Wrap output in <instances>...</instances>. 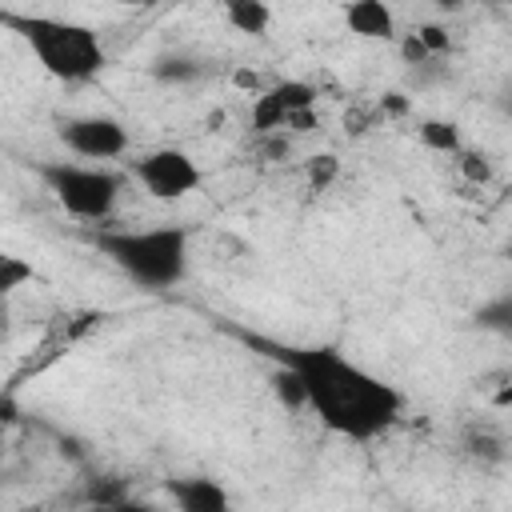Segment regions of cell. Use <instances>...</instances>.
Instances as JSON below:
<instances>
[{
  "instance_id": "7c38bea8",
  "label": "cell",
  "mask_w": 512,
  "mask_h": 512,
  "mask_svg": "<svg viewBox=\"0 0 512 512\" xmlns=\"http://www.w3.org/2000/svg\"><path fill=\"white\" fill-rule=\"evenodd\" d=\"M472 324H476L480 332H492V336H508V340H512V288L488 296V300L472 312Z\"/></svg>"
},
{
  "instance_id": "5b68a950",
  "label": "cell",
  "mask_w": 512,
  "mask_h": 512,
  "mask_svg": "<svg viewBox=\"0 0 512 512\" xmlns=\"http://www.w3.org/2000/svg\"><path fill=\"white\" fill-rule=\"evenodd\" d=\"M132 180L152 200H184V196L200 192L204 172H200V164L184 148L160 144V148H148V152H140L132 160Z\"/></svg>"
},
{
  "instance_id": "9a60e30c",
  "label": "cell",
  "mask_w": 512,
  "mask_h": 512,
  "mask_svg": "<svg viewBox=\"0 0 512 512\" xmlns=\"http://www.w3.org/2000/svg\"><path fill=\"white\" fill-rule=\"evenodd\" d=\"M456 168H460V176L468 180V184H488L492 180V160H488V152H476V148H460L456 152Z\"/></svg>"
},
{
  "instance_id": "ba28073f",
  "label": "cell",
  "mask_w": 512,
  "mask_h": 512,
  "mask_svg": "<svg viewBox=\"0 0 512 512\" xmlns=\"http://www.w3.org/2000/svg\"><path fill=\"white\" fill-rule=\"evenodd\" d=\"M164 496L176 512H232V496L212 476H168Z\"/></svg>"
},
{
  "instance_id": "2e32d148",
  "label": "cell",
  "mask_w": 512,
  "mask_h": 512,
  "mask_svg": "<svg viewBox=\"0 0 512 512\" xmlns=\"http://www.w3.org/2000/svg\"><path fill=\"white\" fill-rule=\"evenodd\" d=\"M304 176H308V184H312L316 192H328V188L336 184V176H340V160H336L332 152L308 156V164H304Z\"/></svg>"
},
{
  "instance_id": "44dd1931",
  "label": "cell",
  "mask_w": 512,
  "mask_h": 512,
  "mask_svg": "<svg viewBox=\"0 0 512 512\" xmlns=\"http://www.w3.org/2000/svg\"><path fill=\"white\" fill-rule=\"evenodd\" d=\"M496 108L504 112V116H512V72L504 76V84L496 88Z\"/></svg>"
},
{
  "instance_id": "ac0fdd59",
  "label": "cell",
  "mask_w": 512,
  "mask_h": 512,
  "mask_svg": "<svg viewBox=\"0 0 512 512\" xmlns=\"http://www.w3.org/2000/svg\"><path fill=\"white\" fill-rule=\"evenodd\" d=\"M28 280H32V264H24V260L12 256V252L0 256V292H4V296H12V292H16L20 284H28Z\"/></svg>"
},
{
  "instance_id": "5bb4252c",
  "label": "cell",
  "mask_w": 512,
  "mask_h": 512,
  "mask_svg": "<svg viewBox=\"0 0 512 512\" xmlns=\"http://www.w3.org/2000/svg\"><path fill=\"white\" fill-rule=\"evenodd\" d=\"M416 136H420V144L428 148V152H440V156H456L460 148H464V140H460V128L452 124V120H420L416 124Z\"/></svg>"
},
{
  "instance_id": "277c9868",
  "label": "cell",
  "mask_w": 512,
  "mask_h": 512,
  "mask_svg": "<svg viewBox=\"0 0 512 512\" xmlns=\"http://www.w3.org/2000/svg\"><path fill=\"white\" fill-rule=\"evenodd\" d=\"M32 172L40 176L44 192L72 216L84 224H104L120 196H124V172L108 168V164H80V160H36Z\"/></svg>"
},
{
  "instance_id": "ffe728a7",
  "label": "cell",
  "mask_w": 512,
  "mask_h": 512,
  "mask_svg": "<svg viewBox=\"0 0 512 512\" xmlns=\"http://www.w3.org/2000/svg\"><path fill=\"white\" fill-rule=\"evenodd\" d=\"M112 512H160L152 500H140V496H128V500H120Z\"/></svg>"
},
{
  "instance_id": "603a6c76",
  "label": "cell",
  "mask_w": 512,
  "mask_h": 512,
  "mask_svg": "<svg viewBox=\"0 0 512 512\" xmlns=\"http://www.w3.org/2000/svg\"><path fill=\"white\" fill-rule=\"evenodd\" d=\"M20 512H52V508H44V504H28V508H20Z\"/></svg>"
},
{
  "instance_id": "8fae6325",
  "label": "cell",
  "mask_w": 512,
  "mask_h": 512,
  "mask_svg": "<svg viewBox=\"0 0 512 512\" xmlns=\"http://www.w3.org/2000/svg\"><path fill=\"white\" fill-rule=\"evenodd\" d=\"M224 20L232 32H244V36H264L268 24H272V8L264 0H228L224 4Z\"/></svg>"
},
{
  "instance_id": "4fadbf2b",
  "label": "cell",
  "mask_w": 512,
  "mask_h": 512,
  "mask_svg": "<svg viewBox=\"0 0 512 512\" xmlns=\"http://www.w3.org/2000/svg\"><path fill=\"white\" fill-rule=\"evenodd\" d=\"M128 480L112 476V472H96L92 480H84V508H116L120 500H128Z\"/></svg>"
},
{
  "instance_id": "e0dca14e",
  "label": "cell",
  "mask_w": 512,
  "mask_h": 512,
  "mask_svg": "<svg viewBox=\"0 0 512 512\" xmlns=\"http://www.w3.org/2000/svg\"><path fill=\"white\" fill-rule=\"evenodd\" d=\"M464 448H468V456L480 460V464L504 460V444H500L492 432H468V436H464Z\"/></svg>"
},
{
  "instance_id": "30bf717a",
  "label": "cell",
  "mask_w": 512,
  "mask_h": 512,
  "mask_svg": "<svg viewBox=\"0 0 512 512\" xmlns=\"http://www.w3.org/2000/svg\"><path fill=\"white\" fill-rule=\"evenodd\" d=\"M208 72V64L196 52H160L152 60V76L160 84H196Z\"/></svg>"
},
{
  "instance_id": "7402d4cb",
  "label": "cell",
  "mask_w": 512,
  "mask_h": 512,
  "mask_svg": "<svg viewBox=\"0 0 512 512\" xmlns=\"http://www.w3.org/2000/svg\"><path fill=\"white\" fill-rule=\"evenodd\" d=\"M492 404H496V408H512V384H508V388H500V392L492 396Z\"/></svg>"
},
{
  "instance_id": "8992f818",
  "label": "cell",
  "mask_w": 512,
  "mask_h": 512,
  "mask_svg": "<svg viewBox=\"0 0 512 512\" xmlns=\"http://www.w3.org/2000/svg\"><path fill=\"white\" fill-rule=\"evenodd\" d=\"M56 136H60V144H64L76 160H92V164L120 160V156L132 148L128 124L116 120V116H104V112L64 116V120L56 124Z\"/></svg>"
},
{
  "instance_id": "52a82bcc",
  "label": "cell",
  "mask_w": 512,
  "mask_h": 512,
  "mask_svg": "<svg viewBox=\"0 0 512 512\" xmlns=\"http://www.w3.org/2000/svg\"><path fill=\"white\" fill-rule=\"evenodd\" d=\"M316 84L308 80H276L268 84L252 104V128L256 132H288V120L300 112H312Z\"/></svg>"
},
{
  "instance_id": "3957f363",
  "label": "cell",
  "mask_w": 512,
  "mask_h": 512,
  "mask_svg": "<svg viewBox=\"0 0 512 512\" xmlns=\"http://www.w3.org/2000/svg\"><path fill=\"white\" fill-rule=\"evenodd\" d=\"M0 20L24 40L32 60L60 84H88L108 64L100 32L80 20L52 12H0Z\"/></svg>"
},
{
  "instance_id": "d6986e66",
  "label": "cell",
  "mask_w": 512,
  "mask_h": 512,
  "mask_svg": "<svg viewBox=\"0 0 512 512\" xmlns=\"http://www.w3.org/2000/svg\"><path fill=\"white\" fill-rule=\"evenodd\" d=\"M416 40L428 48L432 60H436L440 52H448V44H452V40H448V28H440V24H424V28H416Z\"/></svg>"
},
{
  "instance_id": "9c48e42d",
  "label": "cell",
  "mask_w": 512,
  "mask_h": 512,
  "mask_svg": "<svg viewBox=\"0 0 512 512\" xmlns=\"http://www.w3.org/2000/svg\"><path fill=\"white\" fill-rule=\"evenodd\" d=\"M340 16H344V28L360 40H384V44L400 40L396 12L384 0H352V4H344Z\"/></svg>"
},
{
  "instance_id": "7a4b0ae2",
  "label": "cell",
  "mask_w": 512,
  "mask_h": 512,
  "mask_svg": "<svg viewBox=\"0 0 512 512\" xmlns=\"http://www.w3.org/2000/svg\"><path fill=\"white\" fill-rule=\"evenodd\" d=\"M96 248L140 292H168L188 276L192 232L184 224L104 228V232H96Z\"/></svg>"
},
{
  "instance_id": "6da1fadb",
  "label": "cell",
  "mask_w": 512,
  "mask_h": 512,
  "mask_svg": "<svg viewBox=\"0 0 512 512\" xmlns=\"http://www.w3.org/2000/svg\"><path fill=\"white\" fill-rule=\"evenodd\" d=\"M252 352L276 360L292 372L304 392V412H312L332 436L348 444H376L404 420V392L356 364L332 344H284L252 332H236Z\"/></svg>"
}]
</instances>
